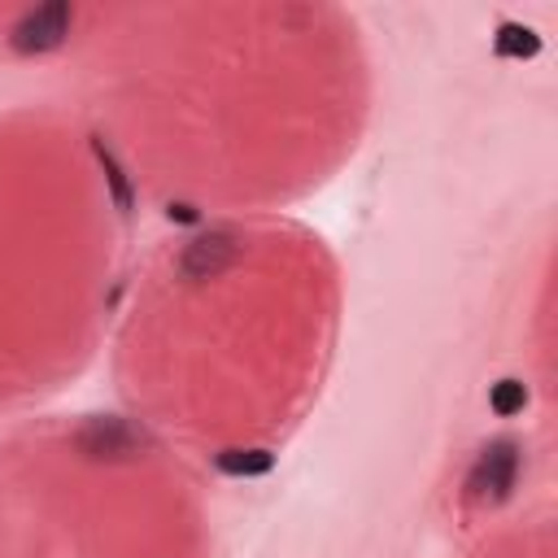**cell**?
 Returning a JSON list of instances; mask_svg holds the SVG:
<instances>
[{"instance_id": "obj_1", "label": "cell", "mask_w": 558, "mask_h": 558, "mask_svg": "<svg viewBox=\"0 0 558 558\" xmlns=\"http://www.w3.org/2000/svg\"><path fill=\"white\" fill-rule=\"evenodd\" d=\"M519 462H523V458H519V445H514L510 436L488 440V445L480 449L471 475H466V497H471V501H484V506L506 501V497L514 493V484H519Z\"/></svg>"}, {"instance_id": "obj_2", "label": "cell", "mask_w": 558, "mask_h": 558, "mask_svg": "<svg viewBox=\"0 0 558 558\" xmlns=\"http://www.w3.org/2000/svg\"><path fill=\"white\" fill-rule=\"evenodd\" d=\"M74 449L92 462H135L148 449V436L135 423H126L118 414H105V418H87L74 432Z\"/></svg>"}, {"instance_id": "obj_3", "label": "cell", "mask_w": 558, "mask_h": 558, "mask_svg": "<svg viewBox=\"0 0 558 558\" xmlns=\"http://www.w3.org/2000/svg\"><path fill=\"white\" fill-rule=\"evenodd\" d=\"M70 26H74V9L65 0H52V4H39V9L22 13L13 35H9V44L22 57H39V52L61 48L70 39Z\"/></svg>"}, {"instance_id": "obj_4", "label": "cell", "mask_w": 558, "mask_h": 558, "mask_svg": "<svg viewBox=\"0 0 558 558\" xmlns=\"http://www.w3.org/2000/svg\"><path fill=\"white\" fill-rule=\"evenodd\" d=\"M240 257V240L231 231H209V235H196L187 240L183 257H179V270L187 279H218L222 270H231Z\"/></svg>"}, {"instance_id": "obj_5", "label": "cell", "mask_w": 558, "mask_h": 558, "mask_svg": "<svg viewBox=\"0 0 558 558\" xmlns=\"http://www.w3.org/2000/svg\"><path fill=\"white\" fill-rule=\"evenodd\" d=\"M92 153H96V161H100V170H105V183H109V196H113L118 214H131L135 192H131V179H126V170H122L118 153L105 144V135H92Z\"/></svg>"}, {"instance_id": "obj_6", "label": "cell", "mask_w": 558, "mask_h": 558, "mask_svg": "<svg viewBox=\"0 0 558 558\" xmlns=\"http://www.w3.org/2000/svg\"><path fill=\"white\" fill-rule=\"evenodd\" d=\"M214 466H218L222 475L248 480V475H266V471L275 466V453L262 449V445H253V449H222V453H214Z\"/></svg>"}, {"instance_id": "obj_7", "label": "cell", "mask_w": 558, "mask_h": 558, "mask_svg": "<svg viewBox=\"0 0 558 558\" xmlns=\"http://www.w3.org/2000/svg\"><path fill=\"white\" fill-rule=\"evenodd\" d=\"M493 52L497 57H514V61H527L541 52V35L523 22H501L497 35H493Z\"/></svg>"}, {"instance_id": "obj_8", "label": "cell", "mask_w": 558, "mask_h": 558, "mask_svg": "<svg viewBox=\"0 0 558 558\" xmlns=\"http://www.w3.org/2000/svg\"><path fill=\"white\" fill-rule=\"evenodd\" d=\"M488 405H493V414H501V418L523 414V405H527V388H523V379H497L493 392H488Z\"/></svg>"}, {"instance_id": "obj_9", "label": "cell", "mask_w": 558, "mask_h": 558, "mask_svg": "<svg viewBox=\"0 0 558 558\" xmlns=\"http://www.w3.org/2000/svg\"><path fill=\"white\" fill-rule=\"evenodd\" d=\"M166 218H170V222H196L201 214H196V205H187V201H174V205L166 209Z\"/></svg>"}]
</instances>
